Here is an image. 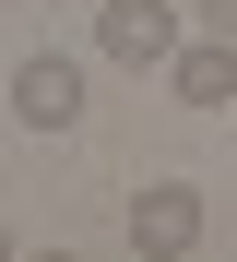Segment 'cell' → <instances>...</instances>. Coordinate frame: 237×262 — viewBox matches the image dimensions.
I'll return each instance as SVG.
<instances>
[{
    "label": "cell",
    "instance_id": "obj_1",
    "mask_svg": "<svg viewBox=\"0 0 237 262\" xmlns=\"http://www.w3.org/2000/svg\"><path fill=\"white\" fill-rule=\"evenodd\" d=\"M95 48L130 60V72H166L190 48V24H178V0H95Z\"/></svg>",
    "mask_w": 237,
    "mask_h": 262
},
{
    "label": "cell",
    "instance_id": "obj_2",
    "mask_svg": "<svg viewBox=\"0 0 237 262\" xmlns=\"http://www.w3.org/2000/svg\"><path fill=\"white\" fill-rule=\"evenodd\" d=\"M130 250L142 262H190V250H202V191H190V179H142L130 191Z\"/></svg>",
    "mask_w": 237,
    "mask_h": 262
},
{
    "label": "cell",
    "instance_id": "obj_3",
    "mask_svg": "<svg viewBox=\"0 0 237 262\" xmlns=\"http://www.w3.org/2000/svg\"><path fill=\"white\" fill-rule=\"evenodd\" d=\"M12 119H24V131H71V119H83V60H71V48H36V60L12 72Z\"/></svg>",
    "mask_w": 237,
    "mask_h": 262
},
{
    "label": "cell",
    "instance_id": "obj_4",
    "mask_svg": "<svg viewBox=\"0 0 237 262\" xmlns=\"http://www.w3.org/2000/svg\"><path fill=\"white\" fill-rule=\"evenodd\" d=\"M166 96L178 107H237V36H190L166 60Z\"/></svg>",
    "mask_w": 237,
    "mask_h": 262
},
{
    "label": "cell",
    "instance_id": "obj_5",
    "mask_svg": "<svg viewBox=\"0 0 237 262\" xmlns=\"http://www.w3.org/2000/svg\"><path fill=\"white\" fill-rule=\"evenodd\" d=\"M190 12H202V36H237V0H190Z\"/></svg>",
    "mask_w": 237,
    "mask_h": 262
},
{
    "label": "cell",
    "instance_id": "obj_6",
    "mask_svg": "<svg viewBox=\"0 0 237 262\" xmlns=\"http://www.w3.org/2000/svg\"><path fill=\"white\" fill-rule=\"evenodd\" d=\"M24 262H83V250H24Z\"/></svg>",
    "mask_w": 237,
    "mask_h": 262
},
{
    "label": "cell",
    "instance_id": "obj_7",
    "mask_svg": "<svg viewBox=\"0 0 237 262\" xmlns=\"http://www.w3.org/2000/svg\"><path fill=\"white\" fill-rule=\"evenodd\" d=\"M0 262H24V250H12V227H0Z\"/></svg>",
    "mask_w": 237,
    "mask_h": 262
}]
</instances>
